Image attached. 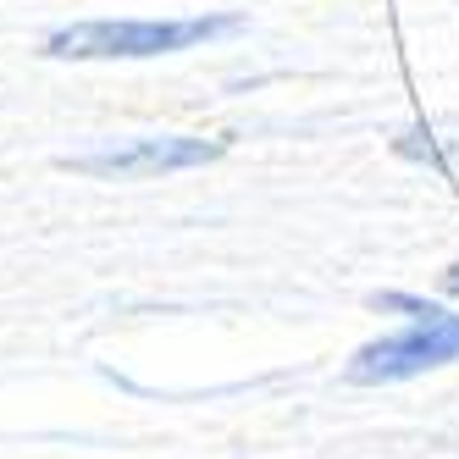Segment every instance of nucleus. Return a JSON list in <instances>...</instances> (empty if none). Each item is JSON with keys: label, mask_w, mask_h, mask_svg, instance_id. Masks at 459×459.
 I'll return each mask as SVG.
<instances>
[{"label": "nucleus", "mask_w": 459, "mask_h": 459, "mask_svg": "<svg viewBox=\"0 0 459 459\" xmlns=\"http://www.w3.org/2000/svg\"><path fill=\"white\" fill-rule=\"evenodd\" d=\"M244 17H89L45 34L50 61H150V56H178L194 45H211L238 34Z\"/></svg>", "instance_id": "f257e3e1"}, {"label": "nucleus", "mask_w": 459, "mask_h": 459, "mask_svg": "<svg viewBox=\"0 0 459 459\" xmlns=\"http://www.w3.org/2000/svg\"><path fill=\"white\" fill-rule=\"evenodd\" d=\"M443 288H448V293H459V266H448V277H443Z\"/></svg>", "instance_id": "20e7f679"}, {"label": "nucleus", "mask_w": 459, "mask_h": 459, "mask_svg": "<svg viewBox=\"0 0 459 459\" xmlns=\"http://www.w3.org/2000/svg\"><path fill=\"white\" fill-rule=\"evenodd\" d=\"M216 155H221L216 139H178V134H160V139H127V144H106V150L73 155L67 167L83 172V178L134 183V178H167V172L205 167V160H216Z\"/></svg>", "instance_id": "7ed1b4c3"}, {"label": "nucleus", "mask_w": 459, "mask_h": 459, "mask_svg": "<svg viewBox=\"0 0 459 459\" xmlns=\"http://www.w3.org/2000/svg\"><path fill=\"white\" fill-rule=\"evenodd\" d=\"M377 310H404L410 326L393 338L366 343L349 359V382L354 387H377V382H410L420 371H437L459 359V316L410 299V293H377Z\"/></svg>", "instance_id": "f03ea898"}]
</instances>
